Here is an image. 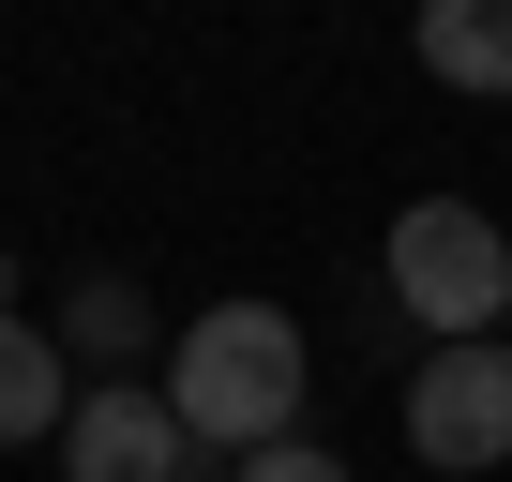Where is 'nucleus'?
Wrapping results in <instances>:
<instances>
[{
	"label": "nucleus",
	"instance_id": "f257e3e1",
	"mask_svg": "<svg viewBox=\"0 0 512 482\" xmlns=\"http://www.w3.org/2000/svg\"><path fill=\"white\" fill-rule=\"evenodd\" d=\"M302 392H317V362H302V317L287 302H211L166 347V407H181L196 452H272V437H302Z\"/></svg>",
	"mask_w": 512,
	"mask_h": 482
},
{
	"label": "nucleus",
	"instance_id": "f03ea898",
	"mask_svg": "<svg viewBox=\"0 0 512 482\" xmlns=\"http://www.w3.org/2000/svg\"><path fill=\"white\" fill-rule=\"evenodd\" d=\"M392 302L422 317V347H497V317H512V241H497V211L407 196L392 211Z\"/></svg>",
	"mask_w": 512,
	"mask_h": 482
},
{
	"label": "nucleus",
	"instance_id": "7ed1b4c3",
	"mask_svg": "<svg viewBox=\"0 0 512 482\" xmlns=\"http://www.w3.org/2000/svg\"><path fill=\"white\" fill-rule=\"evenodd\" d=\"M407 452H422L437 482L512 467V332H497V347H422V362H407Z\"/></svg>",
	"mask_w": 512,
	"mask_h": 482
},
{
	"label": "nucleus",
	"instance_id": "20e7f679",
	"mask_svg": "<svg viewBox=\"0 0 512 482\" xmlns=\"http://www.w3.org/2000/svg\"><path fill=\"white\" fill-rule=\"evenodd\" d=\"M61 482H196V437H181L166 377H106V392H76V422H61Z\"/></svg>",
	"mask_w": 512,
	"mask_h": 482
},
{
	"label": "nucleus",
	"instance_id": "39448f33",
	"mask_svg": "<svg viewBox=\"0 0 512 482\" xmlns=\"http://www.w3.org/2000/svg\"><path fill=\"white\" fill-rule=\"evenodd\" d=\"M76 422V347H46L31 317H0V452H31Z\"/></svg>",
	"mask_w": 512,
	"mask_h": 482
},
{
	"label": "nucleus",
	"instance_id": "423d86ee",
	"mask_svg": "<svg viewBox=\"0 0 512 482\" xmlns=\"http://www.w3.org/2000/svg\"><path fill=\"white\" fill-rule=\"evenodd\" d=\"M422 76L437 91H512V0H422Z\"/></svg>",
	"mask_w": 512,
	"mask_h": 482
},
{
	"label": "nucleus",
	"instance_id": "0eeeda50",
	"mask_svg": "<svg viewBox=\"0 0 512 482\" xmlns=\"http://www.w3.org/2000/svg\"><path fill=\"white\" fill-rule=\"evenodd\" d=\"M61 332H76L91 362H136V347H151V302H136L121 272H76V302H61Z\"/></svg>",
	"mask_w": 512,
	"mask_h": 482
},
{
	"label": "nucleus",
	"instance_id": "6e6552de",
	"mask_svg": "<svg viewBox=\"0 0 512 482\" xmlns=\"http://www.w3.org/2000/svg\"><path fill=\"white\" fill-rule=\"evenodd\" d=\"M241 482H347V467H332L317 437H272V452H241Z\"/></svg>",
	"mask_w": 512,
	"mask_h": 482
}]
</instances>
